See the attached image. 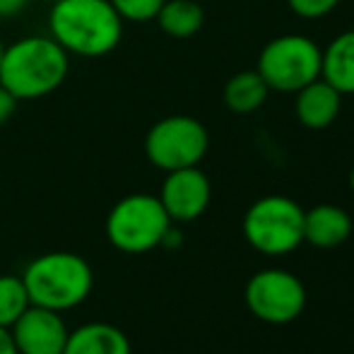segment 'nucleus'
<instances>
[{
    "mask_svg": "<svg viewBox=\"0 0 354 354\" xmlns=\"http://www.w3.org/2000/svg\"><path fill=\"white\" fill-rule=\"evenodd\" d=\"M350 188L354 191V167H352V171H350Z\"/></svg>",
    "mask_w": 354,
    "mask_h": 354,
    "instance_id": "23",
    "label": "nucleus"
},
{
    "mask_svg": "<svg viewBox=\"0 0 354 354\" xmlns=\"http://www.w3.org/2000/svg\"><path fill=\"white\" fill-rule=\"evenodd\" d=\"M294 94H297V99H294V113H297L299 123L311 128V131H323V128L333 126L335 118L340 116L342 94L333 84H328L323 77L304 84Z\"/></svg>",
    "mask_w": 354,
    "mask_h": 354,
    "instance_id": "11",
    "label": "nucleus"
},
{
    "mask_svg": "<svg viewBox=\"0 0 354 354\" xmlns=\"http://www.w3.org/2000/svg\"><path fill=\"white\" fill-rule=\"evenodd\" d=\"M243 236L263 256H287L304 243V210L287 196L258 198L243 214Z\"/></svg>",
    "mask_w": 354,
    "mask_h": 354,
    "instance_id": "5",
    "label": "nucleus"
},
{
    "mask_svg": "<svg viewBox=\"0 0 354 354\" xmlns=\"http://www.w3.org/2000/svg\"><path fill=\"white\" fill-rule=\"evenodd\" d=\"M48 29L68 53L99 58L121 44L123 19L109 0H56Z\"/></svg>",
    "mask_w": 354,
    "mask_h": 354,
    "instance_id": "1",
    "label": "nucleus"
},
{
    "mask_svg": "<svg viewBox=\"0 0 354 354\" xmlns=\"http://www.w3.org/2000/svg\"><path fill=\"white\" fill-rule=\"evenodd\" d=\"M321 77L345 94H354V32H342L321 53Z\"/></svg>",
    "mask_w": 354,
    "mask_h": 354,
    "instance_id": "14",
    "label": "nucleus"
},
{
    "mask_svg": "<svg viewBox=\"0 0 354 354\" xmlns=\"http://www.w3.org/2000/svg\"><path fill=\"white\" fill-rule=\"evenodd\" d=\"M289 8L304 19H318L330 15L342 0H287Z\"/></svg>",
    "mask_w": 354,
    "mask_h": 354,
    "instance_id": "19",
    "label": "nucleus"
},
{
    "mask_svg": "<svg viewBox=\"0 0 354 354\" xmlns=\"http://www.w3.org/2000/svg\"><path fill=\"white\" fill-rule=\"evenodd\" d=\"M352 219L342 207L323 203L304 210V241L313 248H337L350 239Z\"/></svg>",
    "mask_w": 354,
    "mask_h": 354,
    "instance_id": "12",
    "label": "nucleus"
},
{
    "mask_svg": "<svg viewBox=\"0 0 354 354\" xmlns=\"http://www.w3.org/2000/svg\"><path fill=\"white\" fill-rule=\"evenodd\" d=\"M123 22H152L164 0H109Z\"/></svg>",
    "mask_w": 354,
    "mask_h": 354,
    "instance_id": "18",
    "label": "nucleus"
},
{
    "mask_svg": "<svg viewBox=\"0 0 354 354\" xmlns=\"http://www.w3.org/2000/svg\"><path fill=\"white\" fill-rule=\"evenodd\" d=\"M270 87L261 77L258 71H243L229 77L224 84V104L234 113H253L261 109L268 99Z\"/></svg>",
    "mask_w": 354,
    "mask_h": 354,
    "instance_id": "15",
    "label": "nucleus"
},
{
    "mask_svg": "<svg viewBox=\"0 0 354 354\" xmlns=\"http://www.w3.org/2000/svg\"><path fill=\"white\" fill-rule=\"evenodd\" d=\"M171 224L157 196L133 193L111 207L106 217V239L116 251L140 256L162 246Z\"/></svg>",
    "mask_w": 354,
    "mask_h": 354,
    "instance_id": "4",
    "label": "nucleus"
},
{
    "mask_svg": "<svg viewBox=\"0 0 354 354\" xmlns=\"http://www.w3.org/2000/svg\"><path fill=\"white\" fill-rule=\"evenodd\" d=\"M19 277L27 287L29 304L58 313L80 306L94 287L92 266L71 251H51L34 258Z\"/></svg>",
    "mask_w": 354,
    "mask_h": 354,
    "instance_id": "3",
    "label": "nucleus"
},
{
    "mask_svg": "<svg viewBox=\"0 0 354 354\" xmlns=\"http://www.w3.org/2000/svg\"><path fill=\"white\" fill-rule=\"evenodd\" d=\"M210 147L205 126L193 116H167L149 128L145 154L162 171L198 167Z\"/></svg>",
    "mask_w": 354,
    "mask_h": 354,
    "instance_id": "7",
    "label": "nucleus"
},
{
    "mask_svg": "<svg viewBox=\"0 0 354 354\" xmlns=\"http://www.w3.org/2000/svg\"><path fill=\"white\" fill-rule=\"evenodd\" d=\"M321 53L318 44L308 37L284 34L263 46L256 71L270 89L294 94L321 77Z\"/></svg>",
    "mask_w": 354,
    "mask_h": 354,
    "instance_id": "6",
    "label": "nucleus"
},
{
    "mask_svg": "<svg viewBox=\"0 0 354 354\" xmlns=\"http://www.w3.org/2000/svg\"><path fill=\"white\" fill-rule=\"evenodd\" d=\"M3 53H5V46H3V41H0V66H3Z\"/></svg>",
    "mask_w": 354,
    "mask_h": 354,
    "instance_id": "24",
    "label": "nucleus"
},
{
    "mask_svg": "<svg viewBox=\"0 0 354 354\" xmlns=\"http://www.w3.org/2000/svg\"><path fill=\"white\" fill-rule=\"evenodd\" d=\"M17 354H63L68 326L63 313L29 304L27 311L8 328Z\"/></svg>",
    "mask_w": 354,
    "mask_h": 354,
    "instance_id": "10",
    "label": "nucleus"
},
{
    "mask_svg": "<svg viewBox=\"0 0 354 354\" xmlns=\"http://www.w3.org/2000/svg\"><path fill=\"white\" fill-rule=\"evenodd\" d=\"M154 19L164 34L174 39H188L201 32L205 12L196 0H164L162 10Z\"/></svg>",
    "mask_w": 354,
    "mask_h": 354,
    "instance_id": "16",
    "label": "nucleus"
},
{
    "mask_svg": "<svg viewBox=\"0 0 354 354\" xmlns=\"http://www.w3.org/2000/svg\"><path fill=\"white\" fill-rule=\"evenodd\" d=\"M243 299L258 321L284 326L297 321L306 308V287L294 272L268 268L248 280Z\"/></svg>",
    "mask_w": 354,
    "mask_h": 354,
    "instance_id": "8",
    "label": "nucleus"
},
{
    "mask_svg": "<svg viewBox=\"0 0 354 354\" xmlns=\"http://www.w3.org/2000/svg\"><path fill=\"white\" fill-rule=\"evenodd\" d=\"M15 109H17V99H15L12 94L0 84V126L10 121V116L15 113Z\"/></svg>",
    "mask_w": 354,
    "mask_h": 354,
    "instance_id": "20",
    "label": "nucleus"
},
{
    "mask_svg": "<svg viewBox=\"0 0 354 354\" xmlns=\"http://www.w3.org/2000/svg\"><path fill=\"white\" fill-rule=\"evenodd\" d=\"M0 354H17L15 350V342L10 337V330L8 328H0Z\"/></svg>",
    "mask_w": 354,
    "mask_h": 354,
    "instance_id": "22",
    "label": "nucleus"
},
{
    "mask_svg": "<svg viewBox=\"0 0 354 354\" xmlns=\"http://www.w3.org/2000/svg\"><path fill=\"white\" fill-rule=\"evenodd\" d=\"M29 306V294L19 275H0V328H10Z\"/></svg>",
    "mask_w": 354,
    "mask_h": 354,
    "instance_id": "17",
    "label": "nucleus"
},
{
    "mask_svg": "<svg viewBox=\"0 0 354 354\" xmlns=\"http://www.w3.org/2000/svg\"><path fill=\"white\" fill-rule=\"evenodd\" d=\"M68 51L53 37H24L5 46L0 84L17 102L56 92L68 77Z\"/></svg>",
    "mask_w": 354,
    "mask_h": 354,
    "instance_id": "2",
    "label": "nucleus"
},
{
    "mask_svg": "<svg viewBox=\"0 0 354 354\" xmlns=\"http://www.w3.org/2000/svg\"><path fill=\"white\" fill-rule=\"evenodd\" d=\"M48 3H56V0H48Z\"/></svg>",
    "mask_w": 354,
    "mask_h": 354,
    "instance_id": "25",
    "label": "nucleus"
},
{
    "mask_svg": "<svg viewBox=\"0 0 354 354\" xmlns=\"http://www.w3.org/2000/svg\"><path fill=\"white\" fill-rule=\"evenodd\" d=\"M159 203L164 205L171 222H193L207 210L212 198V186L205 171L198 167L167 171V178L159 191Z\"/></svg>",
    "mask_w": 354,
    "mask_h": 354,
    "instance_id": "9",
    "label": "nucleus"
},
{
    "mask_svg": "<svg viewBox=\"0 0 354 354\" xmlns=\"http://www.w3.org/2000/svg\"><path fill=\"white\" fill-rule=\"evenodd\" d=\"M63 354H133L131 340L121 328L92 321L68 333Z\"/></svg>",
    "mask_w": 354,
    "mask_h": 354,
    "instance_id": "13",
    "label": "nucleus"
},
{
    "mask_svg": "<svg viewBox=\"0 0 354 354\" xmlns=\"http://www.w3.org/2000/svg\"><path fill=\"white\" fill-rule=\"evenodd\" d=\"M29 0H0V19H10L27 8Z\"/></svg>",
    "mask_w": 354,
    "mask_h": 354,
    "instance_id": "21",
    "label": "nucleus"
}]
</instances>
